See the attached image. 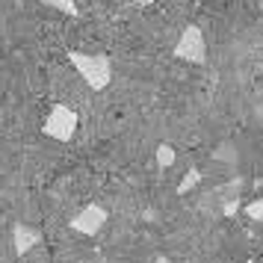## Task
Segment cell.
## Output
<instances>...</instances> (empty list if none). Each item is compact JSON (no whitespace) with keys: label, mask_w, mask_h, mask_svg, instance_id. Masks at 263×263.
<instances>
[{"label":"cell","mask_w":263,"mask_h":263,"mask_svg":"<svg viewBox=\"0 0 263 263\" xmlns=\"http://www.w3.org/2000/svg\"><path fill=\"white\" fill-rule=\"evenodd\" d=\"M68 60H71L74 71L83 77L89 89L101 92V89L109 86V80H112V62L104 53H80V50H71Z\"/></svg>","instance_id":"cell-1"},{"label":"cell","mask_w":263,"mask_h":263,"mask_svg":"<svg viewBox=\"0 0 263 263\" xmlns=\"http://www.w3.org/2000/svg\"><path fill=\"white\" fill-rule=\"evenodd\" d=\"M42 130H45V136L57 139V142H71L74 133H77V112L65 104H53Z\"/></svg>","instance_id":"cell-2"},{"label":"cell","mask_w":263,"mask_h":263,"mask_svg":"<svg viewBox=\"0 0 263 263\" xmlns=\"http://www.w3.org/2000/svg\"><path fill=\"white\" fill-rule=\"evenodd\" d=\"M175 57L178 60H186V62H195V65H204L207 62V42H204V33L201 27H183L178 45H175Z\"/></svg>","instance_id":"cell-3"},{"label":"cell","mask_w":263,"mask_h":263,"mask_svg":"<svg viewBox=\"0 0 263 263\" xmlns=\"http://www.w3.org/2000/svg\"><path fill=\"white\" fill-rule=\"evenodd\" d=\"M104 225H107V210L101 204H89L71 219V231L83 234V237H95Z\"/></svg>","instance_id":"cell-4"},{"label":"cell","mask_w":263,"mask_h":263,"mask_svg":"<svg viewBox=\"0 0 263 263\" xmlns=\"http://www.w3.org/2000/svg\"><path fill=\"white\" fill-rule=\"evenodd\" d=\"M42 242V231L39 228H30V225H15L12 231V246H15V254H27L30 249H36Z\"/></svg>","instance_id":"cell-5"},{"label":"cell","mask_w":263,"mask_h":263,"mask_svg":"<svg viewBox=\"0 0 263 263\" xmlns=\"http://www.w3.org/2000/svg\"><path fill=\"white\" fill-rule=\"evenodd\" d=\"M154 160H157V166L160 168H168L172 163H175V148L172 145H157V154H154Z\"/></svg>","instance_id":"cell-6"},{"label":"cell","mask_w":263,"mask_h":263,"mask_svg":"<svg viewBox=\"0 0 263 263\" xmlns=\"http://www.w3.org/2000/svg\"><path fill=\"white\" fill-rule=\"evenodd\" d=\"M45 6H50V9H57V12L62 15H77V3L74 0H42Z\"/></svg>","instance_id":"cell-7"},{"label":"cell","mask_w":263,"mask_h":263,"mask_svg":"<svg viewBox=\"0 0 263 263\" xmlns=\"http://www.w3.org/2000/svg\"><path fill=\"white\" fill-rule=\"evenodd\" d=\"M198 180H201V172H195V168H192V172H186V175H183V180H180L178 192H180V195H186L192 186H198Z\"/></svg>","instance_id":"cell-8"},{"label":"cell","mask_w":263,"mask_h":263,"mask_svg":"<svg viewBox=\"0 0 263 263\" xmlns=\"http://www.w3.org/2000/svg\"><path fill=\"white\" fill-rule=\"evenodd\" d=\"M246 213H249V219H254V222H263V201L257 198V201H251L249 207H246Z\"/></svg>","instance_id":"cell-9"},{"label":"cell","mask_w":263,"mask_h":263,"mask_svg":"<svg viewBox=\"0 0 263 263\" xmlns=\"http://www.w3.org/2000/svg\"><path fill=\"white\" fill-rule=\"evenodd\" d=\"M154 263H172V260H168L166 254H157V257H154Z\"/></svg>","instance_id":"cell-10"},{"label":"cell","mask_w":263,"mask_h":263,"mask_svg":"<svg viewBox=\"0 0 263 263\" xmlns=\"http://www.w3.org/2000/svg\"><path fill=\"white\" fill-rule=\"evenodd\" d=\"M130 3H136V6H151V0H130Z\"/></svg>","instance_id":"cell-11"},{"label":"cell","mask_w":263,"mask_h":263,"mask_svg":"<svg viewBox=\"0 0 263 263\" xmlns=\"http://www.w3.org/2000/svg\"><path fill=\"white\" fill-rule=\"evenodd\" d=\"M198 3H207V0H198Z\"/></svg>","instance_id":"cell-12"},{"label":"cell","mask_w":263,"mask_h":263,"mask_svg":"<svg viewBox=\"0 0 263 263\" xmlns=\"http://www.w3.org/2000/svg\"><path fill=\"white\" fill-rule=\"evenodd\" d=\"M260 9H263V0H260Z\"/></svg>","instance_id":"cell-13"},{"label":"cell","mask_w":263,"mask_h":263,"mask_svg":"<svg viewBox=\"0 0 263 263\" xmlns=\"http://www.w3.org/2000/svg\"><path fill=\"white\" fill-rule=\"evenodd\" d=\"M260 119H263V109H260Z\"/></svg>","instance_id":"cell-14"},{"label":"cell","mask_w":263,"mask_h":263,"mask_svg":"<svg viewBox=\"0 0 263 263\" xmlns=\"http://www.w3.org/2000/svg\"><path fill=\"white\" fill-rule=\"evenodd\" d=\"M260 71H263V68H260Z\"/></svg>","instance_id":"cell-15"}]
</instances>
